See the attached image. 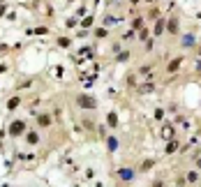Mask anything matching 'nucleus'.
I'll return each mask as SVG.
<instances>
[{"label": "nucleus", "mask_w": 201, "mask_h": 187, "mask_svg": "<svg viewBox=\"0 0 201 187\" xmlns=\"http://www.w3.org/2000/svg\"><path fill=\"white\" fill-rule=\"evenodd\" d=\"M76 102H79L81 106H86V109H93V106H95V99H90V97H79Z\"/></svg>", "instance_id": "1"}, {"label": "nucleus", "mask_w": 201, "mask_h": 187, "mask_svg": "<svg viewBox=\"0 0 201 187\" xmlns=\"http://www.w3.org/2000/svg\"><path fill=\"white\" fill-rule=\"evenodd\" d=\"M23 130H26L23 122H12V134H14V136H16V134H21Z\"/></svg>", "instance_id": "2"}, {"label": "nucleus", "mask_w": 201, "mask_h": 187, "mask_svg": "<svg viewBox=\"0 0 201 187\" xmlns=\"http://www.w3.org/2000/svg\"><path fill=\"white\" fill-rule=\"evenodd\" d=\"M183 46H187V49L194 46V35H185V37H183Z\"/></svg>", "instance_id": "3"}, {"label": "nucleus", "mask_w": 201, "mask_h": 187, "mask_svg": "<svg viewBox=\"0 0 201 187\" xmlns=\"http://www.w3.org/2000/svg\"><path fill=\"white\" fill-rule=\"evenodd\" d=\"M169 32H178V21H176V19L169 21Z\"/></svg>", "instance_id": "4"}, {"label": "nucleus", "mask_w": 201, "mask_h": 187, "mask_svg": "<svg viewBox=\"0 0 201 187\" xmlns=\"http://www.w3.org/2000/svg\"><path fill=\"white\" fill-rule=\"evenodd\" d=\"M162 30H164V19H159V21H157V26H155V32H157V35H162Z\"/></svg>", "instance_id": "5"}, {"label": "nucleus", "mask_w": 201, "mask_h": 187, "mask_svg": "<svg viewBox=\"0 0 201 187\" xmlns=\"http://www.w3.org/2000/svg\"><path fill=\"white\" fill-rule=\"evenodd\" d=\"M180 60H183V58H176V60H171V65H169V69H171V72H173V69H178Z\"/></svg>", "instance_id": "6"}, {"label": "nucleus", "mask_w": 201, "mask_h": 187, "mask_svg": "<svg viewBox=\"0 0 201 187\" xmlns=\"http://www.w3.org/2000/svg\"><path fill=\"white\" fill-rule=\"evenodd\" d=\"M176 148H178V143H176V141H171V143L167 145V153H176Z\"/></svg>", "instance_id": "7"}, {"label": "nucleus", "mask_w": 201, "mask_h": 187, "mask_svg": "<svg viewBox=\"0 0 201 187\" xmlns=\"http://www.w3.org/2000/svg\"><path fill=\"white\" fill-rule=\"evenodd\" d=\"M199 176H197V173H194V171H190V173H187V180H190V183H194V180H197Z\"/></svg>", "instance_id": "8"}, {"label": "nucleus", "mask_w": 201, "mask_h": 187, "mask_svg": "<svg viewBox=\"0 0 201 187\" xmlns=\"http://www.w3.org/2000/svg\"><path fill=\"white\" fill-rule=\"evenodd\" d=\"M120 176H123V178H129V180H132V176H134V173H132V171H120Z\"/></svg>", "instance_id": "9"}, {"label": "nucleus", "mask_w": 201, "mask_h": 187, "mask_svg": "<svg viewBox=\"0 0 201 187\" xmlns=\"http://www.w3.org/2000/svg\"><path fill=\"white\" fill-rule=\"evenodd\" d=\"M153 164H155V162H153V160H148V162H143V171H148V169H150Z\"/></svg>", "instance_id": "10"}, {"label": "nucleus", "mask_w": 201, "mask_h": 187, "mask_svg": "<svg viewBox=\"0 0 201 187\" xmlns=\"http://www.w3.org/2000/svg\"><path fill=\"white\" fill-rule=\"evenodd\" d=\"M116 122H118V118H116L113 113H109V125H116Z\"/></svg>", "instance_id": "11"}]
</instances>
